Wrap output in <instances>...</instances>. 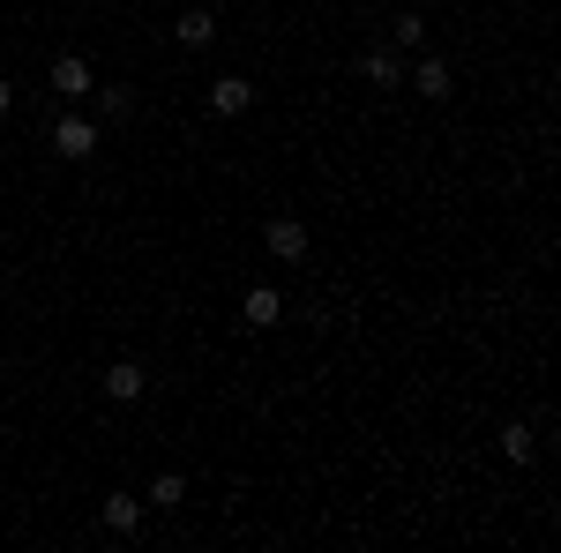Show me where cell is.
Masks as SVG:
<instances>
[{"instance_id": "obj_10", "label": "cell", "mask_w": 561, "mask_h": 553, "mask_svg": "<svg viewBox=\"0 0 561 553\" xmlns=\"http://www.w3.org/2000/svg\"><path fill=\"white\" fill-rule=\"evenodd\" d=\"M502 457H510V464H531V457H539V434H531L524 419H510L502 426Z\"/></svg>"}, {"instance_id": "obj_5", "label": "cell", "mask_w": 561, "mask_h": 553, "mask_svg": "<svg viewBox=\"0 0 561 553\" xmlns=\"http://www.w3.org/2000/svg\"><path fill=\"white\" fill-rule=\"evenodd\" d=\"M142 389H150V375H142L135 359H113V367H105V396H113V404H135Z\"/></svg>"}, {"instance_id": "obj_14", "label": "cell", "mask_w": 561, "mask_h": 553, "mask_svg": "<svg viewBox=\"0 0 561 553\" xmlns=\"http://www.w3.org/2000/svg\"><path fill=\"white\" fill-rule=\"evenodd\" d=\"M397 45L420 53V45H427V23H420V15H397Z\"/></svg>"}, {"instance_id": "obj_2", "label": "cell", "mask_w": 561, "mask_h": 553, "mask_svg": "<svg viewBox=\"0 0 561 553\" xmlns=\"http://www.w3.org/2000/svg\"><path fill=\"white\" fill-rule=\"evenodd\" d=\"M53 90H60V97H90V90H98V68H90L83 53H60V60H53Z\"/></svg>"}, {"instance_id": "obj_12", "label": "cell", "mask_w": 561, "mask_h": 553, "mask_svg": "<svg viewBox=\"0 0 561 553\" xmlns=\"http://www.w3.org/2000/svg\"><path fill=\"white\" fill-rule=\"evenodd\" d=\"M90 97H98V113H105V120H128V113H135V97H128V90H121V83L90 90Z\"/></svg>"}, {"instance_id": "obj_4", "label": "cell", "mask_w": 561, "mask_h": 553, "mask_svg": "<svg viewBox=\"0 0 561 553\" xmlns=\"http://www.w3.org/2000/svg\"><path fill=\"white\" fill-rule=\"evenodd\" d=\"M248 105H255V83H240V76H217L210 83V113L217 120H240Z\"/></svg>"}, {"instance_id": "obj_3", "label": "cell", "mask_w": 561, "mask_h": 553, "mask_svg": "<svg viewBox=\"0 0 561 553\" xmlns=\"http://www.w3.org/2000/svg\"><path fill=\"white\" fill-rule=\"evenodd\" d=\"M262 240H270V255H277V262H307V224H300V217H270Z\"/></svg>"}, {"instance_id": "obj_9", "label": "cell", "mask_w": 561, "mask_h": 553, "mask_svg": "<svg viewBox=\"0 0 561 553\" xmlns=\"http://www.w3.org/2000/svg\"><path fill=\"white\" fill-rule=\"evenodd\" d=\"M412 90H420V97H434V105H442V97H449V90H457V83H449V60H434V53H427V60H420V68H412Z\"/></svg>"}, {"instance_id": "obj_8", "label": "cell", "mask_w": 561, "mask_h": 553, "mask_svg": "<svg viewBox=\"0 0 561 553\" xmlns=\"http://www.w3.org/2000/svg\"><path fill=\"white\" fill-rule=\"evenodd\" d=\"M240 314H248V330H277V314H285V299L270 292V285H255V292L240 299Z\"/></svg>"}, {"instance_id": "obj_6", "label": "cell", "mask_w": 561, "mask_h": 553, "mask_svg": "<svg viewBox=\"0 0 561 553\" xmlns=\"http://www.w3.org/2000/svg\"><path fill=\"white\" fill-rule=\"evenodd\" d=\"M98 516H105V531H113V539H135L142 502H135V494H105V502H98Z\"/></svg>"}, {"instance_id": "obj_15", "label": "cell", "mask_w": 561, "mask_h": 553, "mask_svg": "<svg viewBox=\"0 0 561 553\" xmlns=\"http://www.w3.org/2000/svg\"><path fill=\"white\" fill-rule=\"evenodd\" d=\"M8 105H15V83H8V76H0V113H8Z\"/></svg>"}, {"instance_id": "obj_1", "label": "cell", "mask_w": 561, "mask_h": 553, "mask_svg": "<svg viewBox=\"0 0 561 553\" xmlns=\"http://www.w3.org/2000/svg\"><path fill=\"white\" fill-rule=\"evenodd\" d=\"M53 150H60L68 165H90V158H98V120H83V113L53 120Z\"/></svg>"}, {"instance_id": "obj_11", "label": "cell", "mask_w": 561, "mask_h": 553, "mask_svg": "<svg viewBox=\"0 0 561 553\" xmlns=\"http://www.w3.org/2000/svg\"><path fill=\"white\" fill-rule=\"evenodd\" d=\"M359 76H367L375 90H397V83H404V68H397V53H367V60H359Z\"/></svg>"}, {"instance_id": "obj_7", "label": "cell", "mask_w": 561, "mask_h": 553, "mask_svg": "<svg viewBox=\"0 0 561 553\" xmlns=\"http://www.w3.org/2000/svg\"><path fill=\"white\" fill-rule=\"evenodd\" d=\"M173 38L187 45V53H203V45H217V15L210 8H187V15L173 23Z\"/></svg>"}, {"instance_id": "obj_13", "label": "cell", "mask_w": 561, "mask_h": 553, "mask_svg": "<svg viewBox=\"0 0 561 553\" xmlns=\"http://www.w3.org/2000/svg\"><path fill=\"white\" fill-rule=\"evenodd\" d=\"M150 502H158V509H180V502H187V479H180V471H158Z\"/></svg>"}]
</instances>
